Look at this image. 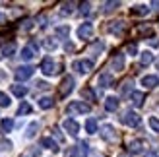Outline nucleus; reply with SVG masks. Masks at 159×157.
Listing matches in <instances>:
<instances>
[{"mask_svg": "<svg viewBox=\"0 0 159 157\" xmlns=\"http://www.w3.org/2000/svg\"><path fill=\"white\" fill-rule=\"evenodd\" d=\"M89 105L84 103V101H72L68 107H66V113L68 114H85V113H89Z\"/></svg>", "mask_w": 159, "mask_h": 157, "instance_id": "nucleus-1", "label": "nucleus"}, {"mask_svg": "<svg viewBox=\"0 0 159 157\" xmlns=\"http://www.w3.org/2000/svg\"><path fill=\"white\" fill-rule=\"evenodd\" d=\"M33 72H35V68L27 64V66H20V68H16L14 76H16V80H18V82H25V80H29V78L33 76Z\"/></svg>", "mask_w": 159, "mask_h": 157, "instance_id": "nucleus-2", "label": "nucleus"}, {"mask_svg": "<svg viewBox=\"0 0 159 157\" xmlns=\"http://www.w3.org/2000/svg\"><path fill=\"white\" fill-rule=\"evenodd\" d=\"M120 120H122V124H126V126L134 128V126L140 124V116H138V113H134V111H126V113H122Z\"/></svg>", "mask_w": 159, "mask_h": 157, "instance_id": "nucleus-3", "label": "nucleus"}, {"mask_svg": "<svg viewBox=\"0 0 159 157\" xmlns=\"http://www.w3.org/2000/svg\"><path fill=\"white\" fill-rule=\"evenodd\" d=\"M72 68L76 70V72H80V74H89L91 70H93V62L87 60V58H84V60H76L74 64H72Z\"/></svg>", "mask_w": 159, "mask_h": 157, "instance_id": "nucleus-4", "label": "nucleus"}, {"mask_svg": "<svg viewBox=\"0 0 159 157\" xmlns=\"http://www.w3.org/2000/svg\"><path fill=\"white\" fill-rule=\"evenodd\" d=\"M74 85H76V82H74V78H72V76H66L64 80H62V83H60V89H58V93H60V97H66L68 93H72V89H74Z\"/></svg>", "mask_w": 159, "mask_h": 157, "instance_id": "nucleus-5", "label": "nucleus"}, {"mask_svg": "<svg viewBox=\"0 0 159 157\" xmlns=\"http://www.w3.org/2000/svg\"><path fill=\"white\" fill-rule=\"evenodd\" d=\"M99 134H101V138L105 140V142H115L116 140V132H115V128L111 126V124H105V126L99 130Z\"/></svg>", "mask_w": 159, "mask_h": 157, "instance_id": "nucleus-6", "label": "nucleus"}, {"mask_svg": "<svg viewBox=\"0 0 159 157\" xmlns=\"http://www.w3.org/2000/svg\"><path fill=\"white\" fill-rule=\"evenodd\" d=\"M41 72H43L45 76H52L54 72H58V70H57V64L52 62V58L47 56V58L41 62Z\"/></svg>", "mask_w": 159, "mask_h": 157, "instance_id": "nucleus-7", "label": "nucleus"}, {"mask_svg": "<svg viewBox=\"0 0 159 157\" xmlns=\"http://www.w3.org/2000/svg\"><path fill=\"white\" fill-rule=\"evenodd\" d=\"M93 35V25L89 21H85V23H82L80 25V29H78V37L80 39H89Z\"/></svg>", "mask_w": 159, "mask_h": 157, "instance_id": "nucleus-8", "label": "nucleus"}, {"mask_svg": "<svg viewBox=\"0 0 159 157\" xmlns=\"http://www.w3.org/2000/svg\"><path fill=\"white\" fill-rule=\"evenodd\" d=\"M111 68L116 70V72H120V70L124 68V54L116 52L115 56H113V60H111Z\"/></svg>", "mask_w": 159, "mask_h": 157, "instance_id": "nucleus-9", "label": "nucleus"}, {"mask_svg": "<svg viewBox=\"0 0 159 157\" xmlns=\"http://www.w3.org/2000/svg\"><path fill=\"white\" fill-rule=\"evenodd\" d=\"M64 130L68 132L70 136H78L80 126H78V122H76V120H72V119H66V120H64Z\"/></svg>", "mask_w": 159, "mask_h": 157, "instance_id": "nucleus-10", "label": "nucleus"}, {"mask_svg": "<svg viewBox=\"0 0 159 157\" xmlns=\"http://www.w3.org/2000/svg\"><path fill=\"white\" fill-rule=\"evenodd\" d=\"M142 85H146V87L148 89H153V87H157V85H159V78L157 76H144V78H142Z\"/></svg>", "mask_w": 159, "mask_h": 157, "instance_id": "nucleus-11", "label": "nucleus"}, {"mask_svg": "<svg viewBox=\"0 0 159 157\" xmlns=\"http://www.w3.org/2000/svg\"><path fill=\"white\" fill-rule=\"evenodd\" d=\"M144 99H146V95L142 91H132L130 93V101H132L134 107H142V105H144Z\"/></svg>", "mask_w": 159, "mask_h": 157, "instance_id": "nucleus-12", "label": "nucleus"}, {"mask_svg": "<svg viewBox=\"0 0 159 157\" xmlns=\"http://www.w3.org/2000/svg\"><path fill=\"white\" fill-rule=\"evenodd\" d=\"M99 85L101 87H111V85H113V76H111L109 72H105V74H101L99 76Z\"/></svg>", "mask_w": 159, "mask_h": 157, "instance_id": "nucleus-13", "label": "nucleus"}, {"mask_svg": "<svg viewBox=\"0 0 159 157\" xmlns=\"http://www.w3.org/2000/svg\"><path fill=\"white\" fill-rule=\"evenodd\" d=\"M105 109L109 113H115L116 109H118V99L116 97H107L105 99Z\"/></svg>", "mask_w": 159, "mask_h": 157, "instance_id": "nucleus-14", "label": "nucleus"}, {"mask_svg": "<svg viewBox=\"0 0 159 157\" xmlns=\"http://www.w3.org/2000/svg\"><path fill=\"white\" fill-rule=\"evenodd\" d=\"M128 150H130V153H142L144 151V142L142 140H134V142H130Z\"/></svg>", "mask_w": 159, "mask_h": 157, "instance_id": "nucleus-15", "label": "nucleus"}, {"mask_svg": "<svg viewBox=\"0 0 159 157\" xmlns=\"http://www.w3.org/2000/svg\"><path fill=\"white\" fill-rule=\"evenodd\" d=\"M109 31H111V33H115V35H120L122 31H124V21H113L109 25Z\"/></svg>", "mask_w": 159, "mask_h": 157, "instance_id": "nucleus-16", "label": "nucleus"}, {"mask_svg": "<svg viewBox=\"0 0 159 157\" xmlns=\"http://www.w3.org/2000/svg\"><path fill=\"white\" fill-rule=\"evenodd\" d=\"M35 49H33V47H23V49H21V54H20V56L23 58V60H31V58H33L35 56Z\"/></svg>", "mask_w": 159, "mask_h": 157, "instance_id": "nucleus-17", "label": "nucleus"}, {"mask_svg": "<svg viewBox=\"0 0 159 157\" xmlns=\"http://www.w3.org/2000/svg\"><path fill=\"white\" fill-rule=\"evenodd\" d=\"M12 93L16 97H23V95H27V87H25V85L16 83V85H12Z\"/></svg>", "mask_w": 159, "mask_h": 157, "instance_id": "nucleus-18", "label": "nucleus"}, {"mask_svg": "<svg viewBox=\"0 0 159 157\" xmlns=\"http://www.w3.org/2000/svg\"><path fill=\"white\" fill-rule=\"evenodd\" d=\"M149 12V8L148 6H144V4H138V6H134L132 10H130V14L132 16H146Z\"/></svg>", "mask_w": 159, "mask_h": 157, "instance_id": "nucleus-19", "label": "nucleus"}, {"mask_svg": "<svg viewBox=\"0 0 159 157\" xmlns=\"http://www.w3.org/2000/svg\"><path fill=\"white\" fill-rule=\"evenodd\" d=\"M12 128H14V120H12V119H4L2 122H0V130H2L4 134L12 132Z\"/></svg>", "mask_w": 159, "mask_h": 157, "instance_id": "nucleus-20", "label": "nucleus"}, {"mask_svg": "<svg viewBox=\"0 0 159 157\" xmlns=\"http://www.w3.org/2000/svg\"><path fill=\"white\" fill-rule=\"evenodd\" d=\"M85 130H87V134H95V132H97V120L87 119L85 120Z\"/></svg>", "mask_w": 159, "mask_h": 157, "instance_id": "nucleus-21", "label": "nucleus"}, {"mask_svg": "<svg viewBox=\"0 0 159 157\" xmlns=\"http://www.w3.org/2000/svg\"><path fill=\"white\" fill-rule=\"evenodd\" d=\"M39 107L41 109H52L54 107V99L52 97H41L39 99Z\"/></svg>", "mask_w": 159, "mask_h": 157, "instance_id": "nucleus-22", "label": "nucleus"}, {"mask_svg": "<svg viewBox=\"0 0 159 157\" xmlns=\"http://www.w3.org/2000/svg\"><path fill=\"white\" fill-rule=\"evenodd\" d=\"M37 130H39V122H31L27 126V130H25V138H35Z\"/></svg>", "mask_w": 159, "mask_h": 157, "instance_id": "nucleus-23", "label": "nucleus"}, {"mask_svg": "<svg viewBox=\"0 0 159 157\" xmlns=\"http://www.w3.org/2000/svg\"><path fill=\"white\" fill-rule=\"evenodd\" d=\"M140 62H142V64H144V66H148V64H152V62H153V54L149 52V51H146V52H142V54H140Z\"/></svg>", "mask_w": 159, "mask_h": 157, "instance_id": "nucleus-24", "label": "nucleus"}, {"mask_svg": "<svg viewBox=\"0 0 159 157\" xmlns=\"http://www.w3.org/2000/svg\"><path fill=\"white\" fill-rule=\"evenodd\" d=\"M41 146H43V147H49V150H52V151H58L57 142H54V140H51V138H43V140H41Z\"/></svg>", "mask_w": 159, "mask_h": 157, "instance_id": "nucleus-25", "label": "nucleus"}, {"mask_svg": "<svg viewBox=\"0 0 159 157\" xmlns=\"http://www.w3.org/2000/svg\"><path fill=\"white\" fill-rule=\"evenodd\" d=\"M74 12V4L72 2H64L62 4V8H60V16H70Z\"/></svg>", "mask_w": 159, "mask_h": 157, "instance_id": "nucleus-26", "label": "nucleus"}, {"mask_svg": "<svg viewBox=\"0 0 159 157\" xmlns=\"http://www.w3.org/2000/svg\"><path fill=\"white\" fill-rule=\"evenodd\" d=\"M54 33H57V37H58V39H66V37H68V33H70V27H68V25L57 27V31H54Z\"/></svg>", "mask_w": 159, "mask_h": 157, "instance_id": "nucleus-27", "label": "nucleus"}, {"mask_svg": "<svg viewBox=\"0 0 159 157\" xmlns=\"http://www.w3.org/2000/svg\"><path fill=\"white\" fill-rule=\"evenodd\" d=\"M118 6H120V2H116V0H115V2H105V8H103V12H105V14H111V12H115Z\"/></svg>", "mask_w": 159, "mask_h": 157, "instance_id": "nucleus-28", "label": "nucleus"}, {"mask_svg": "<svg viewBox=\"0 0 159 157\" xmlns=\"http://www.w3.org/2000/svg\"><path fill=\"white\" fill-rule=\"evenodd\" d=\"M14 52H16V43L4 45V49H2V56H12Z\"/></svg>", "mask_w": 159, "mask_h": 157, "instance_id": "nucleus-29", "label": "nucleus"}, {"mask_svg": "<svg viewBox=\"0 0 159 157\" xmlns=\"http://www.w3.org/2000/svg\"><path fill=\"white\" fill-rule=\"evenodd\" d=\"M27 113H31V107H29V103L23 101V103L20 105V109H18V114L21 116V114H27Z\"/></svg>", "mask_w": 159, "mask_h": 157, "instance_id": "nucleus-30", "label": "nucleus"}, {"mask_svg": "<svg viewBox=\"0 0 159 157\" xmlns=\"http://www.w3.org/2000/svg\"><path fill=\"white\" fill-rule=\"evenodd\" d=\"M149 128H152L153 132H157V134H159V119L152 116V119H149Z\"/></svg>", "mask_w": 159, "mask_h": 157, "instance_id": "nucleus-31", "label": "nucleus"}, {"mask_svg": "<svg viewBox=\"0 0 159 157\" xmlns=\"http://www.w3.org/2000/svg\"><path fill=\"white\" fill-rule=\"evenodd\" d=\"M8 105H10V97L4 91H0V107H8Z\"/></svg>", "mask_w": 159, "mask_h": 157, "instance_id": "nucleus-32", "label": "nucleus"}, {"mask_svg": "<svg viewBox=\"0 0 159 157\" xmlns=\"http://www.w3.org/2000/svg\"><path fill=\"white\" fill-rule=\"evenodd\" d=\"M130 89H132V80H126V82L122 83V87H120V93H122V95H126Z\"/></svg>", "mask_w": 159, "mask_h": 157, "instance_id": "nucleus-33", "label": "nucleus"}, {"mask_svg": "<svg viewBox=\"0 0 159 157\" xmlns=\"http://www.w3.org/2000/svg\"><path fill=\"white\" fill-rule=\"evenodd\" d=\"M43 45H45V49H49V51H54V49H57V41H52V39H45Z\"/></svg>", "mask_w": 159, "mask_h": 157, "instance_id": "nucleus-34", "label": "nucleus"}, {"mask_svg": "<svg viewBox=\"0 0 159 157\" xmlns=\"http://www.w3.org/2000/svg\"><path fill=\"white\" fill-rule=\"evenodd\" d=\"M66 157H82V153H80V147H72V150H68L66 151Z\"/></svg>", "mask_w": 159, "mask_h": 157, "instance_id": "nucleus-35", "label": "nucleus"}, {"mask_svg": "<svg viewBox=\"0 0 159 157\" xmlns=\"http://www.w3.org/2000/svg\"><path fill=\"white\" fill-rule=\"evenodd\" d=\"M89 10H91V4H89V2H84V4H80V12H82L84 16H85V14H89Z\"/></svg>", "mask_w": 159, "mask_h": 157, "instance_id": "nucleus-36", "label": "nucleus"}, {"mask_svg": "<svg viewBox=\"0 0 159 157\" xmlns=\"http://www.w3.org/2000/svg\"><path fill=\"white\" fill-rule=\"evenodd\" d=\"M82 95H84V97H85L87 101H93V99H95V97H93V91H91L89 87H85V89L82 91Z\"/></svg>", "mask_w": 159, "mask_h": 157, "instance_id": "nucleus-37", "label": "nucleus"}, {"mask_svg": "<svg viewBox=\"0 0 159 157\" xmlns=\"http://www.w3.org/2000/svg\"><path fill=\"white\" fill-rule=\"evenodd\" d=\"M31 27H33V21H31V20H25V21L21 23V29H23V31H27V29H31Z\"/></svg>", "mask_w": 159, "mask_h": 157, "instance_id": "nucleus-38", "label": "nucleus"}, {"mask_svg": "<svg viewBox=\"0 0 159 157\" xmlns=\"http://www.w3.org/2000/svg\"><path fill=\"white\" fill-rule=\"evenodd\" d=\"M126 51H128V54L134 56V54H138V47L136 45H128V47H126Z\"/></svg>", "mask_w": 159, "mask_h": 157, "instance_id": "nucleus-39", "label": "nucleus"}, {"mask_svg": "<svg viewBox=\"0 0 159 157\" xmlns=\"http://www.w3.org/2000/svg\"><path fill=\"white\" fill-rule=\"evenodd\" d=\"M35 155H39V150H37V147H33V150H29V151L25 153V157H35Z\"/></svg>", "mask_w": 159, "mask_h": 157, "instance_id": "nucleus-40", "label": "nucleus"}, {"mask_svg": "<svg viewBox=\"0 0 159 157\" xmlns=\"http://www.w3.org/2000/svg\"><path fill=\"white\" fill-rule=\"evenodd\" d=\"M12 144L10 142H0V150H10Z\"/></svg>", "mask_w": 159, "mask_h": 157, "instance_id": "nucleus-41", "label": "nucleus"}, {"mask_svg": "<svg viewBox=\"0 0 159 157\" xmlns=\"http://www.w3.org/2000/svg\"><path fill=\"white\" fill-rule=\"evenodd\" d=\"M52 132H54V138H57L58 142H62V134H60V130H58V128H54Z\"/></svg>", "mask_w": 159, "mask_h": 157, "instance_id": "nucleus-42", "label": "nucleus"}, {"mask_svg": "<svg viewBox=\"0 0 159 157\" xmlns=\"http://www.w3.org/2000/svg\"><path fill=\"white\" fill-rule=\"evenodd\" d=\"M37 87L39 89H47V87H49V83H47V82H37Z\"/></svg>", "mask_w": 159, "mask_h": 157, "instance_id": "nucleus-43", "label": "nucleus"}, {"mask_svg": "<svg viewBox=\"0 0 159 157\" xmlns=\"http://www.w3.org/2000/svg\"><path fill=\"white\" fill-rule=\"evenodd\" d=\"M39 25H41V27L47 25V18H45V16H41V18H39Z\"/></svg>", "mask_w": 159, "mask_h": 157, "instance_id": "nucleus-44", "label": "nucleus"}, {"mask_svg": "<svg viewBox=\"0 0 159 157\" xmlns=\"http://www.w3.org/2000/svg\"><path fill=\"white\" fill-rule=\"evenodd\" d=\"M146 157H159V155H157L155 151H148V153H146Z\"/></svg>", "mask_w": 159, "mask_h": 157, "instance_id": "nucleus-45", "label": "nucleus"}, {"mask_svg": "<svg viewBox=\"0 0 159 157\" xmlns=\"http://www.w3.org/2000/svg\"><path fill=\"white\" fill-rule=\"evenodd\" d=\"M152 6L155 8V10H159V0H155V2H152Z\"/></svg>", "mask_w": 159, "mask_h": 157, "instance_id": "nucleus-46", "label": "nucleus"}, {"mask_svg": "<svg viewBox=\"0 0 159 157\" xmlns=\"http://www.w3.org/2000/svg\"><path fill=\"white\" fill-rule=\"evenodd\" d=\"M120 157H130V155H126V153H122V155H120Z\"/></svg>", "mask_w": 159, "mask_h": 157, "instance_id": "nucleus-47", "label": "nucleus"}]
</instances>
